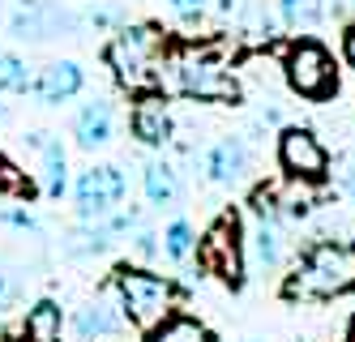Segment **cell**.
I'll list each match as a JSON object with an SVG mask.
<instances>
[{
  "instance_id": "cell-1",
  "label": "cell",
  "mask_w": 355,
  "mask_h": 342,
  "mask_svg": "<svg viewBox=\"0 0 355 342\" xmlns=\"http://www.w3.org/2000/svg\"><path fill=\"white\" fill-rule=\"evenodd\" d=\"M116 300H120V312H124V321L137 325V330H155L159 321L171 317V304H175V287L171 278L163 274H150L141 266H116Z\"/></svg>"
},
{
  "instance_id": "cell-2",
  "label": "cell",
  "mask_w": 355,
  "mask_h": 342,
  "mask_svg": "<svg viewBox=\"0 0 355 342\" xmlns=\"http://www.w3.org/2000/svg\"><path fill=\"white\" fill-rule=\"evenodd\" d=\"M287 291H304V296H347L355 291V244L347 240H317L300 261V278Z\"/></svg>"
},
{
  "instance_id": "cell-3",
  "label": "cell",
  "mask_w": 355,
  "mask_h": 342,
  "mask_svg": "<svg viewBox=\"0 0 355 342\" xmlns=\"http://www.w3.org/2000/svg\"><path fill=\"white\" fill-rule=\"evenodd\" d=\"M155 51H159V35L150 26H124V31L112 35L107 43V65L116 69L120 86L124 90H155L159 77H155Z\"/></svg>"
},
{
  "instance_id": "cell-4",
  "label": "cell",
  "mask_w": 355,
  "mask_h": 342,
  "mask_svg": "<svg viewBox=\"0 0 355 342\" xmlns=\"http://www.w3.org/2000/svg\"><path fill=\"white\" fill-rule=\"evenodd\" d=\"M287 86L300 94V99H309V103H325V99H334L338 94V69H334V56L325 51V43L317 39H295L287 47Z\"/></svg>"
},
{
  "instance_id": "cell-5",
  "label": "cell",
  "mask_w": 355,
  "mask_h": 342,
  "mask_svg": "<svg viewBox=\"0 0 355 342\" xmlns=\"http://www.w3.org/2000/svg\"><path fill=\"white\" fill-rule=\"evenodd\" d=\"M193 253H197V266L206 270V274H214V278H223L232 291H240V287H244V240H240L236 214H223L197 240Z\"/></svg>"
},
{
  "instance_id": "cell-6",
  "label": "cell",
  "mask_w": 355,
  "mask_h": 342,
  "mask_svg": "<svg viewBox=\"0 0 355 342\" xmlns=\"http://www.w3.org/2000/svg\"><path fill=\"white\" fill-rule=\"evenodd\" d=\"M78 26H82V17L56 5V0H17L9 13V35L21 43H47L56 35H73Z\"/></svg>"
},
{
  "instance_id": "cell-7",
  "label": "cell",
  "mask_w": 355,
  "mask_h": 342,
  "mask_svg": "<svg viewBox=\"0 0 355 342\" xmlns=\"http://www.w3.org/2000/svg\"><path fill=\"white\" fill-rule=\"evenodd\" d=\"M124 193H129V180H124L120 167L103 163V167H90L78 176V184H73V201H78V214L82 223H98L107 219L112 210L124 205Z\"/></svg>"
},
{
  "instance_id": "cell-8",
  "label": "cell",
  "mask_w": 355,
  "mask_h": 342,
  "mask_svg": "<svg viewBox=\"0 0 355 342\" xmlns=\"http://www.w3.org/2000/svg\"><path fill=\"white\" fill-rule=\"evenodd\" d=\"M278 163H283V171L291 180L317 184L329 171V150L321 146V137L313 128H283V137H278Z\"/></svg>"
},
{
  "instance_id": "cell-9",
  "label": "cell",
  "mask_w": 355,
  "mask_h": 342,
  "mask_svg": "<svg viewBox=\"0 0 355 342\" xmlns=\"http://www.w3.org/2000/svg\"><path fill=\"white\" fill-rule=\"evenodd\" d=\"M175 82H180V90L197 103H223V99H236V77L227 73L214 56H189L180 60V69H175Z\"/></svg>"
},
{
  "instance_id": "cell-10",
  "label": "cell",
  "mask_w": 355,
  "mask_h": 342,
  "mask_svg": "<svg viewBox=\"0 0 355 342\" xmlns=\"http://www.w3.org/2000/svg\"><path fill=\"white\" fill-rule=\"evenodd\" d=\"M86 86V73L78 60H52V65H43L35 73V82H31V94L43 103V108H60V103L69 99H78Z\"/></svg>"
},
{
  "instance_id": "cell-11",
  "label": "cell",
  "mask_w": 355,
  "mask_h": 342,
  "mask_svg": "<svg viewBox=\"0 0 355 342\" xmlns=\"http://www.w3.org/2000/svg\"><path fill=\"white\" fill-rule=\"evenodd\" d=\"M129 128H133V137H137L141 146H155V150H159V146H167V142H171V133H175V124H171V112H167L163 94L146 90V94L133 103Z\"/></svg>"
},
{
  "instance_id": "cell-12",
  "label": "cell",
  "mask_w": 355,
  "mask_h": 342,
  "mask_svg": "<svg viewBox=\"0 0 355 342\" xmlns=\"http://www.w3.org/2000/svg\"><path fill=\"white\" fill-rule=\"evenodd\" d=\"M26 146L35 150V159H39V193L43 197H64V189H69V176H64V146H60V137H52V133H31L26 137Z\"/></svg>"
},
{
  "instance_id": "cell-13",
  "label": "cell",
  "mask_w": 355,
  "mask_h": 342,
  "mask_svg": "<svg viewBox=\"0 0 355 342\" xmlns=\"http://www.w3.org/2000/svg\"><path fill=\"white\" fill-rule=\"evenodd\" d=\"M201 171L214 184H240L248 171V146L240 137H218L206 154H201Z\"/></svg>"
},
{
  "instance_id": "cell-14",
  "label": "cell",
  "mask_w": 355,
  "mask_h": 342,
  "mask_svg": "<svg viewBox=\"0 0 355 342\" xmlns=\"http://www.w3.org/2000/svg\"><path fill=\"white\" fill-rule=\"evenodd\" d=\"M73 137H78L82 150L107 146V142L116 137V108H112L107 99H90V103H82L78 120H73Z\"/></svg>"
},
{
  "instance_id": "cell-15",
  "label": "cell",
  "mask_w": 355,
  "mask_h": 342,
  "mask_svg": "<svg viewBox=\"0 0 355 342\" xmlns=\"http://www.w3.org/2000/svg\"><path fill=\"white\" fill-rule=\"evenodd\" d=\"M69 330H73V338H78V342H107V338L120 334V317H116L103 300H90V304H82L78 312H73Z\"/></svg>"
},
{
  "instance_id": "cell-16",
  "label": "cell",
  "mask_w": 355,
  "mask_h": 342,
  "mask_svg": "<svg viewBox=\"0 0 355 342\" xmlns=\"http://www.w3.org/2000/svg\"><path fill=\"white\" fill-rule=\"evenodd\" d=\"M60 330H64V312L56 300H39L35 308H26V325H21L26 342H60Z\"/></svg>"
},
{
  "instance_id": "cell-17",
  "label": "cell",
  "mask_w": 355,
  "mask_h": 342,
  "mask_svg": "<svg viewBox=\"0 0 355 342\" xmlns=\"http://www.w3.org/2000/svg\"><path fill=\"white\" fill-rule=\"evenodd\" d=\"M141 189H146L150 205H171L175 197H180V171H175L171 163H163V159H155L141 171Z\"/></svg>"
},
{
  "instance_id": "cell-18",
  "label": "cell",
  "mask_w": 355,
  "mask_h": 342,
  "mask_svg": "<svg viewBox=\"0 0 355 342\" xmlns=\"http://www.w3.org/2000/svg\"><path fill=\"white\" fill-rule=\"evenodd\" d=\"M146 342H210V330L201 321H193V317H167V321H159L150 330Z\"/></svg>"
},
{
  "instance_id": "cell-19",
  "label": "cell",
  "mask_w": 355,
  "mask_h": 342,
  "mask_svg": "<svg viewBox=\"0 0 355 342\" xmlns=\"http://www.w3.org/2000/svg\"><path fill=\"white\" fill-rule=\"evenodd\" d=\"M107 248H112V235H107L103 223H86V227L64 235V253L69 257H94V253H107Z\"/></svg>"
},
{
  "instance_id": "cell-20",
  "label": "cell",
  "mask_w": 355,
  "mask_h": 342,
  "mask_svg": "<svg viewBox=\"0 0 355 342\" xmlns=\"http://www.w3.org/2000/svg\"><path fill=\"white\" fill-rule=\"evenodd\" d=\"M252 257H257L266 270H274L278 261H283V227L278 223H257V231H252Z\"/></svg>"
},
{
  "instance_id": "cell-21",
  "label": "cell",
  "mask_w": 355,
  "mask_h": 342,
  "mask_svg": "<svg viewBox=\"0 0 355 342\" xmlns=\"http://www.w3.org/2000/svg\"><path fill=\"white\" fill-rule=\"evenodd\" d=\"M31 82H35L31 65L21 56H13V51H0V90H5V94H26Z\"/></svg>"
},
{
  "instance_id": "cell-22",
  "label": "cell",
  "mask_w": 355,
  "mask_h": 342,
  "mask_svg": "<svg viewBox=\"0 0 355 342\" xmlns=\"http://www.w3.org/2000/svg\"><path fill=\"white\" fill-rule=\"evenodd\" d=\"M278 13H283V22L291 26V31H309V26L321 22V0H278Z\"/></svg>"
},
{
  "instance_id": "cell-23",
  "label": "cell",
  "mask_w": 355,
  "mask_h": 342,
  "mask_svg": "<svg viewBox=\"0 0 355 342\" xmlns=\"http://www.w3.org/2000/svg\"><path fill=\"white\" fill-rule=\"evenodd\" d=\"M193 248H197L193 227H189L184 219H175V223L163 231V253H167L171 261H189V257H193Z\"/></svg>"
},
{
  "instance_id": "cell-24",
  "label": "cell",
  "mask_w": 355,
  "mask_h": 342,
  "mask_svg": "<svg viewBox=\"0 0 355 342\" xmlns=\"http://www.w3.org/2000/svg\"><path fill=\"white\" fill-rule=\"evenodd\" d=\"M0 193H9V197H35L39 193V184L26 176V171H21V167H13L9 159H5V154H0Z\"/></svg>"
},
{
  "instance_id": "cell-25",
  "label": "cell",
  "mask_w": 355,
  "mask_h": 342,
  "mask_svg": "<svg viewBox=\"0 0 355 342\" xmlns=\"http://www.w3.org/2000/svg\"><path fill=\"white\" fill-rule=\"evenodd\" d=\"M248 210L257 214V223H278V219H283V197H278L274 184H261V189H252Z\"/></svg>"
},
{
  "instance_id": "cell-26",
  "label": "cell",
  "mask_w": 355,
  "mask_h": 342,
  "mask_svg": "<svg viewBox=\"0 0 355 342\" xmlns=\"http://www.w3.org/2000/svg\"><path fill=\"white\" fill-rule=\"evenodd\" d=\"M17 296H21V287H17V278H13V274H5V270H0V312H9V308L17 304Z\"/></svg>"
},
{
  "instance_id": "cell-27",
  "label": "cell",
  "mask_w": 355,
  "mask_h": 342,
  "mask_svg": "<svg viewBox=\"0 0 355 342\" xmlns=\"http://www.w3.org/2000/svg\"><path fill=\"white\" fill-rule=\"evenodd\" d=\"M0 223H9V227H17V231H31V235H39V223L26 214V210H0Z\"/></svg>"
},
{
  "instance_id": "cell-28",
  "label": "cell",
  "mask_w": 355,
  "mask_h": 342,
  "mask_svg": "<svg viewBox=\"0 0 355 342\" xmlns=\"http://www.w3.org/2000/svg\"><path fill=\"white\" fill-rule=\"evenodd\" d=\"M159 235L155 231H150V227H133V248H137V257H155L159 253Z\"/></svg>"
},
{
  "instance_id": "cell-29",
  "label": "cell",
  "mask_w": 355,
  "mask_h": 342,
  "mask_svg": "<svg viewBox=\"0 0 355 342\" xmlns=\"http://www.w3.org/2000/svg\"><path fill=\"white\" fill-rule=\"evenodd\" d=\"M167 5H171L175 13H180L184 22H197L201 13H206V5H210V0H167Z\"/></svg>"
},
{
  "instance_id": "cell-30",
  "label": "cell",
  "mask_w": 355,
  "mask_h": 342,
  "mask_svg": "<svg viewBox=\"0 0 355 342\" xmlns=\"http://www.w3.org/2000/svg\"><path fill=\"white\" fill-rule=\"evenodd\" d=\"M343 56H347V65L355 69V26H347V35H343Z\"/></svg>"
},
{
  "instance_id": "cell-31",
  "label": "cell",
  "mask_w": 355,
  "mask_h": 342,
  "mask_svg": "<svg viewBox=\"0 0 355 342\" xmlns=\"http://www.w3.org/2000/svg\"><path fill=\"white\" fill-rule=\"evenodd\" d=\"M347 193H351V201H355V167L347 171Z\"/></svg>"
},
{
  "instance_id": "cell-32",
  "label": "cell",
  "mask_w": 355,
  "mask_h": 342,
  "mask_svg": "<svg viewBox=\"0 0 355 342\" xmlns=\"http://www.w3.org/2000/svg\"><path fill=\"white\" fill-rule=\"evenodd\" d=\"M0 22H5V9H0Z\"/></svg>"
},
{
  "instance_id": "cell-33",
  "label": "cell",
  "mask_w": 355,
  "mask_h": 342,
  "mask_svg": "<svg viewBox=\"0 0 355 342\" xmlns=\"http://www.w3.org/2000/svg\"><path fill=\"white\" fill-rule=\"evenodd\" d=\"M21 342H26V338H21Z\"/></svg>"
}]
</instances>
